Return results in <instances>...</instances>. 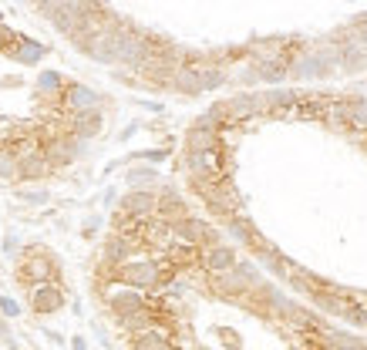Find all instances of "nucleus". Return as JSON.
I'll return each mask as SVG.
<instances>
[{"mask_svg": "<svg viewBox=\"0 0 367 350\" xmlns=\"http://www.w3.org/2000/svg\"><path fill=\"white\" fill-rule=\"evenodd\" d=\"M54 276H58V266H54V259H51L47 250H40V246H27L24 250V256L17 263V280L27 290L44 287V283H54Z\"/></svg>", "mask_w": 367, "mask_h": 350, "instance_id": "f03ea898", "label": "nucleus"}, {"mask_svg": "<svg viewBox=\"0 0 367 350\" xmlns=\"http://www.w3.org/2000/svg\"><path fill=\"white\" fill-rule=\"evenodd\" d=\"M195 71H199V88H202V91H213V88H219V84L226 81V75H223L216 64H199Z\"/></svg>", "mask_w": 367, "mask_h": 350, "instance_id": "cd10ccee", "label": "nucleus"}, {"mask_svg": "<svg viewBox=\"0 0 367 350\" xmlns=\"http://www.w3.org/2000/svg\"><path fill=\"white\" fill-rule=\"evenodd\" d=\"M3 250H7V253H14V250H17V239H10V236H7V239H3Z\"/></svg>", "mask_w": 367, "mask_h": 350, "instance_id": "c9c22d12", "label": "nucleus"}, {"mask_svg": "<svg viewBox=\"0 0 367 350\" xmlns=\"http://www.w3.org/2000/svg\"><path fill=\"white\" fill-rule=\"evenodd\" d=\"M340 61H337V51H313V54H307V58L293 61L290 64V75L300 81L307 78H324V75H330V68H337Z\"/></svg>", "mask_w": 367, "mask_h": 350, "instance_id": "6e6552de", "label": "nucleus"}, {"mask_svg": "<svg viewBox=\"0 0 367 350\" xmlns=\"http://www.w3.org/2000/svg\"><path fill=\"white\" fill-rule=\"evenodd\" d=\"M287 75H290V61L287 58H273V61H260L256 64V78L267 81V84H280Z\"/></svg>", "mask_w": 367, "mask_h": 350, "instance_id": "5701e85b", "label": "nucleus"}, {"mask_svg": "<svg viewBox=\"0 0 367 350\" xmlns=\"http://www.w3.org/2000/svg\"><path fill=\"white\" fill-rule=\"evenodd\" d=\"M132 350H172V333L169 327H152V330L132 337Z\"/></svg>", "mask_w": 367, "mask_h": 350, "instance_id": "412c9836", "label": "nucleus"}, {"mask_svg": "<svg viewBox=\"0 0 367 350\" xmlns=\"http://www.w3.org/2000/svg\"><path fill=\"white\" fill-rule=\"evenodd\" d=\"M0 178H3V182H14V178H17V155H14V149L3 145V142H0Z\"/></svg>", "mask_w": 367, "mask_h": 350, "instance_id": "c85d7f7f", "label": "nucleus"}, {"mask_svg": "<svg viewBox=\"0 0 367 350\" xmlns=\"http://www.w3.org/2000/svg\"><path fill=\"white\" fill-rule=\"evenodd\" d=\"M101 128H105V115H101V108H95V112H81V115L68 118V135H75L77 142H88V138L101 135Z\"/></svg>", "mask_w": 367, "mask_h": 350, "instance_id": "ddd939ff", "label": "nucleus"}, {"mask_svg": "<svg viewBox=\"0 0 367 350\" xmlns=\"http://www.w3.org/2000/svg\"><path fill=\"white\" fill-rule=\"evenodd\" d=\"M38 91L40 95H61L64 91V81H61L58 71H44L38 78Z\"/></svg>", "mask_w": 367, "mask_h": 350, "instance_id": "c756f323", "label": "nucleus"}, {"mask_svg": "<svg viewBox=\"0 0 367 350\" xmlns=\"http://www.w3.org/2000/svg\"><path fill=\"white\" fill-rule=\"evenodd\" d=\"M125 182L132 185V192H152V185L158 182V172L152 165H132L128 175H125Z\"/></svg>", "mask_w": 367, "mask_h": 350, "instance_id": "393cba45", "label": "nucleus"}, {"mask_svg": "<svg viewBox=\"0 0 367 350\" xmlns=\"http://www.w3.org/2000/svg\"><path fill=\"white\" fill-rule=\"evenodd\" d=\"M40 10L68 38H75L77 31H81V24H84V3H40Z\"/></svg>", "mask_w": 367, "mask_h": 350, "instance_id": "0eeeda50", "label": "nucleus"}, {"mask_svg": "<svg viewBox=\"0 0 367 350\" xmlns=\"http://www.w3.org/2000/svg\"><path fill=\"white\" fill-rule=\"evenodd\" d=\"M223 112H226V118H230V125L250 121L253 115H263V95H256V91L232 95L230 101H223Z\"/></svg>", "mask_w": 367, "mask_h": 350, "instance_id": "f8f14e48", "label": "nucleus"}, {"mask_svg": "<svg viewBox=\"0 0 367 350\" xmlns=\"http://www.w3.org/2000/svg\"><path fill=\"white\" fill-rule=\"evenodd\" d=\"M84 142H77L75 135H47V138H40V152H44V158H47V165L51 169H64V165H71L84 149H81Z\"/></svg>", "mask_w": 367, "mask_h": 350, "instance_id": "39448f33", "label": "nucleus"}, {"mask_svg": "<svg viewBox=\"0 0 367 350\" xmlns=\"http://www.w3.org/2000/svg\"><path fill=\"white\" fill-rule=\"evenodd\" d=\"M193 189L202 199H206V206H209V213L219 215L223 222H230L232 215L243 213V199L236 192V185H232L230 178H223V182H216V185H202V182H193Z\"/></svg>", "mask_w": 367, "mask_h": 350, "instance_id": "7ed1b4c3", "label": "nucleus"}, {"mask_svg": "<svg viewBox=\"0 0 367 350\" xmlns=\"http://www.w3.org/2000/svg\"><path fill=\"white\" fill-rule=\"evenodd\" d=\"M51 172H54V169L47 165V158H44L40 149L17 155V178H24V182H40V178H47Z\"/></svg>", "mask_w": 367, "mask_h": 350, "instance_id": "f3484780", "label": "nucleus"}, {"mask_svg": "<svg viewBox=\"0 0 367 350\" xmlns=\"http://www.w3.org/2000/svg\"><path fill=\"white\" fill-rule=\"evenodd\" d=\"M31 310L38 313V317L64 310V293H61V287H54V283L34 287V290H31Z\"/></svg>", "mask_w": 367, "mask_h": 350, "instance_id": "4468645a", "label": "nucleus"}, {"mask_svg": "<svg viewBox=\"0 0 367 350\" xmlns=\"http://www.w3.org/2000/svg\"><path fill=\"white\" fill-rule=\"evenodd\" d=\"M260 283V270L253 266V263H236L230 273H223V276H213V293L216 296H223V300H239V296H246Z\"/></svg>", "mask_w": 367, "mask_h": 350, "instance_id": "20e7f679", "label": "nucleus"}, {"mask_svg": "<svg viewBox=\"0 0 367 350\" xmlns=\"http://www.w3.org/2000/svg\"><path fill=\"white\" fill-rule=\"evenodd\" d=\"M186 215H189V206H186V199L175 192V189L155 192V219H158V222L175 226V222H182Z\"/></svg>", "mask_w": 367, "mask_h": 350, "instance_id": "9b49d317", "label": "nucleus"}, {"mask_svg": "<svg viewBox=\"0 0 367 350\" xmlns=\"http://www.w3.org/2000/svg\"><path fill=\"white\" fill-rule=\"evenodd\" d=\"M20 195H24L27 202H47V192H44V189H40V192H38V189H34V192H31V189H24Z\"/></svg>", "mask_w": 367, "mask_h": 350, "instance_id": "72a5a7b5", "label": "nucleus"}, {"mask_svg": "<svg viewBox=\"0 0 367 350\" xmlns=\"http://www.w3.org/2000/svg\"><path fill=\"white\" fill-rule=\"evenodd\" d=\"M172 236H175V243L193 246V250H206V246H216V243H219V236H216L213 226L202 222V219H195V215H186L182 222H175Z\"/></svg>", "mask_w": 367, "mask_h": 350, "instance_id": "423d86ee", "label": "nucleus"}, {"mask_svg": "<svg viewBox=\"0 0 367 350\" xmlns=\"http://www.w3.org/2000/svg\"><path fill=\"white\" fill-rule=\"evenodd\" d=\"M297 95H300V91H290V88H273V91L263 95V112H293Z\"/></svg>", "mask_w": 367, "mask_h": 350, "instance_id": "b1692460", "label": "nucleus"}, {"mask_svg": "<svg viewBox=\"0 0 367 350\" xmlns=\"http://www.w3.org/2000/svg\"><path fill=\"white\" fill-rule=\"evenodd\" d=\"M58 98H61V108L71 112V115L95 112L98 105H101V95H98L95 88H88V84H64V91Z\"/></svg>", "mask_w": 367, "mask_h": 350, "instance_id": "9d476101", "label": "nucleus"}, {"mask_svg": "<svg viewBox=\"0 0 367 350\" xmlns=\"http://www.w3.org/2000/svg\"><path fill=\"white\" fill-rule=\"evenodd\" d=\"M165 276H169V266L162 263V259H128V263H121L112 270V280L121 283L125 290H158L162 283H165Z\"/></svg>", "mask_w": 367, "mask_h": 350, "instance_id": "f257e3e1", "label": "nucleus"}, {"mask_svg": "<svg viewBox=\"0 0 367 350\" xmlns=\"http://www.w3.org/2000/svg\"><path fill=\"white\" fill-rule=\"evenodd\" d=\"M135 250H138V246L132 243V239L112 233V236H108V243H105V256H101V259L115 270V266H121V263H128V259L135 256Z\"/></svg>", "mask_w": 367, "mask_h": 350, "instance_id": "a211bd4d", "label": "nucleus"}, {"mask_svg": "<svg viewBox=\"0 0 367 350\" xmlns=\"http://www.w3.org/2000/svg\"><path fill=\"white\" fill-rule=\"evenodd\" d=\"M71 347H75V350H88V344H84V337H75V340H71Z\"/></svg>", "mask_w": 367, "mask_h": 350, "instance_id": "e433bc0d", "label": "nucleus"}, {"mask_svg": "<svg viewBox=\"0 0 367 350\" xmlns=\"http://www.w3.org/2000/svg\"><path fill=\"white\" fill-rule=\"evenodd\" d=\"M216 333H219V337H223V340H226V344H230L232 350H239V347H243V344H239V337H236V330H230V327H219Z\"/></svg>", "mask_w": 367, "mask_h": 350, "instance_id": "473e14b6", "label": "nucleus"}, {"mask_svg": "<svg viewBox=\"0 0 367 350\" xmlns=\"http://www.w3.org/2000/svg\"><path fill=\"white\" fill-rule=\"evenodd\" d=\"M226 233L236 239V243H243V246H250V239H253V233H256V226H253L246 215L239 213V215H232L230 222H226Z\"/></svg>", "mask_w": 367, "mask_h": 350, "instance_id": "bb28decb", "label": "nucleus"}, {"mask_svg": "<svg viewBox=\"0 0 367 350\" xmlns=\"http://www.w3.org/2000/svg\"><path fill=\"white\" fill-rule=\"evenodd\" d=\"M263 263H267V270L273 273V276H280V280H287L293 270V263L287 259V256H280V253H270V256H263Z\"/></svg>", "mask_w": 367, "mask_h": 350, "instance_id": "7c9ffc66", "label": "nucleus"}, {"mask_svg": "<svg viewBox=\"0 0 367 350\" xmlns=\"http://www.w3.org/2000/svg\"><path fill=\"white\" fill-rule=\"evenodd\" d=\"M283 283H290V290L304 293V296H310V293H317V290H324V287H327V280H320L317 273H310L307 266H297V263H293L290 276H287Z\"/></svg>", "mask_w": 367, "mask_h": 350, "instance_id": "aec40b11", "label": "nucleus"}, {"mask_svg": "<svg viewBox=\"0 0 367 350\" xmlns=\"http://www.w3.org/2000/svg\"><path fill=\"white\" fill-rule=\"evenodd\" d=\"M121 215L132 219H155V192H128L121 199Z\"/></svg>", "mask_w": 367, "mask_h": 350, "instance_id": "6ab92c4d", "label": "nucleus"}, {"mask_svg": "<svg viewBox=\"0 0 367 350\" xmlns=\"http://www.w3.org/2000/svg\"><path fill=\"white\" fill-rule=\"evenodd\" d=\"M169 88H175L179 95H202V88H199V71H195V64H182L179 71H175V78Z\"/></svg>", "mask_w": 367, "mask_h": 350, "instance_id": "4be33fe9", "label": "nucleus"}, {"mask_svg": "<svg viewBox=\"0 0 367 350\" xmlns=\"http://www.w3.org/2000/svg\"><path fill=\"white\" fill-rule=\"evenodd\" d=\"M0 310H3V317H17L20 307H17V300H10V296H0Z\"/></svg>", "mask_w": 367, "mask_h": 350, "instance_id": "2f4dec72", "label": "nucleus"}, {"mask_svg": "<svg viewBox=\"0 0 367 350\" xmlns=\"http://www.w3.org/2000/svg\"><path fill=\"white\" fill-rule=\"evenodd\" d=\"M236 263H239V256H236V250H232L230 243H216V246L199 250V266L209 273V276H223V273H230Z\"/></svg>", "mask_w": 367, "mask_h": 350, "instance_id": "1a4fd4ad", "label": "nucleus"}, {"mask_svg": "<svg viewBox=\"0 0 367 350\" xmlns=\"http://www.w3.org/2000/svg\"><path fill=\"white\" fill-rule=\"evenodd\" d=\"M219 149H226L223 145V132L206 128V125H193L186 132V152H219Z\"/></svg>", "mask_w": 367, "mask_h": 350, "instance_id": "dca6fc26", "label": "nucleus"}, {"mask_svg": "<svg viewBox=\"0 0 367 350\" xmlns=\"http://www.w3.org/2000/svg\"><path fill=\"white\" fill-rule=\"evenodd\" d=\"M108 307H112V313H115L118 320L121 317H132V313L138 310H145L149 307V300H145V293H138V290H112L108 293Z\"/></svg>", "mask_w": 367, "mask_h": 350, "instance_id": "2eb2a0df", "label": "nucleus"}, {"mask_svg": "<svg viewBox=\"0 0 367 350\" xmlns=\"http://www.w3.org/2000/svg\"><path fill=\"white\" fill-rule=\"evenodd\" d=\"M165 155H169V149H158V152H145L142 158H145V162H162Z\"/></svg>", "mask_w": 367, "mask_h": 350, "instance_id": "f704fd0d", "label": "nucleus"}, {"mask_svg": "<svg viewBox=\"0 0 367 350\" xmlns=\"http://www.w3.org/2000/svg\"><path fill=\"white\" fill-rule=\"evenodd\" d=\"M44 54H47V51H44V44H38V40H27V38H20L17 47L10 51V58L20 61V64H38Z\"/></svg>", "mask_w": 367, "mask_h": 350, "instance_id": "a878e982", "label": "nucleus"}]
</instances>
